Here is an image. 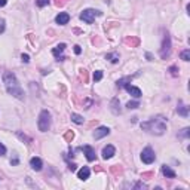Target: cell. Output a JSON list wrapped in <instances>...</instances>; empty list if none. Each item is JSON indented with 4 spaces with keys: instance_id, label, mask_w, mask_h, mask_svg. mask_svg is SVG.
Masks as SVG:
<instances>
[{
    "instance_id": "cell-1",
    "label": "cell",
    "mask_w": 190,
    "mask_h": 190,
    "mask_svg": "<svg viewBox=\"0 0 190 190\" xmlns=\"http://www.w3.org/2000/svg\"><path fill=\"white\" fill-rule=\"evenodd\" d=\"M3 83L6 86V91L7 94H10L12 97L18 98V100H24V92L18 83V79L16 76L12 73V72H4L3 73Z\"/></svg>"
},
{
    "instance_id": "cell-2",
    "label": "cell",
    "mask_w": 190,
    "mask_h": 190,
    "mask_svg": "<svg viewBox=\"0 0 190 190\" xmlns=\"http://www.w3.org/2000/svg\"><path fill=\"white\" fill-rule=\"evenodd\" d=\"M141 129H144L150 134H154V135H163L166 131V119L160 114L154 116L150 120L141 123Z\"/></svg>"
},
{
    "instance_id": "cell-3",
    "label": "cell",
    "mask_w": 190,
    "mask_h": 190,
    "mask_svg": "<svg viewBox=\"0 0 190 190\" xmlns=\"http://www.w3.org/2000/svg\"><path fill=\"white\" fill-rule=\"evenodd\" d=\"M37 126H39V131H42V132L49 131V128H51V113L48 110H42L40 112Z\"/></svg>"
},
{
    "instance_id": "cell-4",
    "label": "cell",
    "mask_w": 190,
    "mask_h": 190,
    "mask_svg": "<svg viewBox=\"0 0 190 190\" xmlns=\"http://www.w3.org/2000/svg\"><path fill=\"white\" fill-rule=\"evenodd\" d=\"M169 55H171V37H169L168 33H165V34H163V39H162L160 58H162V60H166Z\"/></svg>"
},
{
    "instance_id": "cell-5",
    "label": "cell",
    "mask_w": 190,
    "mask_h": 190,
    "mask_svg": "<svg viewBox=\"0 0 190 190\" xmlns=\"http://www.w3.org/2000/svg\"><path fill=\"white\" fill-rule=\"evenodd\" d=\"M100 15H101L100 10H95V9H85V10L80 13V19H82L83 22H86V24H92L94 19H95L97 16H100Z\"/></svg>"
},
{
    "instance_id": "cell-6",
    "label": "cell",
    "mask_w": 190,
    "mask_h": 190,
    "mask_svg": "<svg viewBox=\"0 0 190 190\" xmlns=\"http://www.w3.org/2000/svg\"><path fill=\"white\" fill-rule=\"evenodd\" d=\"M154 159H156V154L153 152L152 147H146L143 152H141V160L144 162V163H153L154 162Z\"/></svg>"
},
{
    "instance_id": "cell-7",
    "label": "cell",
    "mask_w": 190,
    "mask_h": 190,
    "mask_svg": "<svg viewBox=\"0 0 190 190\" xmlns=\"http://www.w3.org/2000/svg\"><path fill=\"white\" fill-rule=\"evenodd\" d=\"M66 51V43H60V45H57L54 49H52V54H54V57L58 60V61H64L66 60V57H63L61 54Z\"/></svg>"
},
{
    "instance_id": "cell-8",
    "label": "cell",
    "mask_w": 190,
    "mask_h": 190,
    "mask_svg": "<svg viewBox=\"0 0 190 190\" xmlns=\"http://www.w3.org/2000/svg\"><path fill=\"white\" fill-rule=\"evenodd\" d=\"M109 134H110V129H109L107 126H100V128L95 129L94 138H95V140H101L103 137H106V135H109Z\"/></svg>"
},
{
    "instance_id": "cell-9",
    "label": "cell",
    "mask_w": 190,
    "mask_h": 190,
    "mask_svg": "<svg viewBox=\"0 0 190 190\" xmlns=\"http://www.w3.org/2000/svg\"><path fill=\"white\" fill-rule=\"evenodd\" d=\"M126 91H128V94H131L134 98H140L143 94H141V89L140 88H135V86H132V85H129V83H126L125 86H123Z\"/></svg>"
},
{
    "instance_id": "cell-10",
    "label": "cell",
    "mask_w": 190,
    "mask_h": 190,
    "mask_svg": "<svg viewBox=\"0 0 190 190\" xmlns=\"http://www.w3.org/2000/svg\"><path fill=\"white\" fill-rule=\"evenodd\" d=\"M116 153V149H114V146H112V144H109V146H106L104 149H103V152H101V154H103V159H112L113 157V154Z\"/></svg>"
},
{
    "instance_id": "cell-11",
    "label": "cell",
    "mask_w": 190,
    "mask_h": 190,
    "mask_svg": "<svg viewBox=\"0 0 190 190\" xmlns=\"http://www.w3.org/2000/svg\"><path fill=\"white\" fill-rule=\"evenodd\" d=\"M55 21H57V24H60V25H66V24H69V21H70V15L66 13V12H60V13L57 15Z\"/></svg>"
},
{
    "instance_id": "cell-12",
    "label": "cell",
    "mask_w": 190,
    "mask_h": 190,
    "mask_svg": "<svg viewBox=\"0 0 190 190\" xmlns=\"http://www.w3.org/2000/svg\"><path fill=\"white\" fill-rule=\"evenodd\" d=\"M80 150H83V152H85V154H86V159H88L89 162L95 160V150H94L91 146H83V147H80Z\"/></svg>"
},
{
    "instance_id": "cell-13",
    "label": "cell",
    "mask_w": 190,
    "mask_h": 190,
    "mask_svg": "<svg viewBox=\"0 0 190 190\" xmlns=\"http://www.w3.org/2000/svg\"><path fill=\"white\" fill-rule=\"evenodd\" d=\"M89 174H91V169H89L88 166H83L82 169H79V172H77V178L82 180V181H85V180L89 178Z\"/></svg>"
},
{
    "instance_id": "cell-14",
    "label": "cell",
    "mask_w": 190,
    "mask_h": 190,
    "mask_svg": "<svg viewBox=\"0 0 190 190\" xmlns=\"http://www.w3.org/2000/svg\"><path fill=\"white\" fill-rule=\"evenodd\" d=\"M177 113L183 117H187L189 116V107L183 103V101H178V107H177Z\"/></svg>"
},
{
    "instance_id": "cell-15",
    "label": "cell",
    "mask_w": 190,
    "mask_h": 190,
    "mask_svg": "<svg viewBox=\"0 0 190 190\" xmlns=\"http://www.w3.org/2000/svg\"><path fill=\"white\" fill-rule=\"evenodd\" d=\"M123 42H125V45H126V46H129V48H137V46L140 45V39L134 37V36H131V37H129V36H128V37H125Z\"/></svg>"
},
{
    "instance_id": "cell-16",
    "label": "cell",
    "mask_w": 190,
    "mask_h": 190,
    "mask_svg": "<svg viewBox=\"0 0 190 190\" xmlns=\"http://www.w3.org/2000/svg\"><path fill=\"white\" fill-rule=\"evenodd\" d=\"M30 166H31L34 171H40L42 166H43V162H42L40 157H31V160H30Z\"/></svg>"
},
{
    "instance_id": "cell-17",
    "label": "cell",
    "mask_w": 190,
    "mask_h": 190,
    "mask_svg": "<svg viewBox=\"0 0 190 190\" xmlns=\"http://www.w3.org/2000/svg\"><path fill=\"white\" fill-rule=\"evenodd\" d=\"M110 107H112V112L113 114H120L122 113V110H120V103H119V98H113L112 100V103H110Z\"/></svg>"
},
{
    "instance_id": "cell-18",
    "label": "cell",
    "mask_w": 190,
    "mask_h": 190,
    "mask_svg": "<svg viewBox=\"0 0 190 190\" xmlns=\"http://www.w3.org/2000/svg\"><path fill=\"white\" fill-rule=\"evenodd\" d=\"M162 174L166 177V178H175L177 175H175V172L171 169V166H168V165H162Z\"/></svg>"
},
{
    "instance_id": "cell-19",
    "label": "cell",
    "mask_w": 190,
    "mask_h": 190,
    "mask_svg": "<svg viewBox=\"0 0 190 190\" xmlns=\"http://www.w3.org/2000/svg\"><path fill=\"white\" fill-rule=\"evenodd\" d=\"M119 54L117 52H113V54H107L106 55V60H109L110 63H113V64H116V63H119Z\"/></svg>"
},
{
    "instance_id": "cell-20",
    "label": "cell",
    "mask_w": 190,
    "mask_h": 190,
    "mask_svg": "<svg viewBox=\"0 0 190 190\" xmlns=\"http://www.w3.org/2000/svg\"><path fill=\"white\" fill-rule=\"evenodd\" d=\"M110 172H112L113 175H120V174L123 172V168H122L120 165H113V166L110 168Z\"/></svg>"
},
{
    "instance_id": "cell-21",
    "label": "cell",
    "mask_w": 190,
    "mask_h": 190,
    "mask_svg": "<svg viewBox=\"0 0 190 190\" xmlns=\"http://www.w3.org/2000/svg\"><path fill=\"white\" fill-rule=\"evenodd\" d=\"M131 79H132L131 76L123 77V79H119V80H117V88H119V89H120V88H123V86H125L128 82H131Z\"/></svg>"
},
{
    "instance_id": "cell-22",
    "label": "cell",
    "mask_w": 190,
    "mask_h": 190,
    "mask_svg": "<svg viewBox=\"0 0 190 190\" xmlns=\"http://www.w3.org/2000/svg\"><path fill=\"white\" fill-rule=\"evenodd\" d=\"M72 122H75L77 125H82V123H83V117H82L80 114L72 113Z\"/></svg>"
},
{
    "instance_id": "cell-23",
    "label": "cell",
    "mask_w": 190,
    "mask_h": 190,
    "mask_svg": "<svg viewBox=\"0 0 190 190\" xmlns=\"http://www.w3.org/2000/svg\"><path fill=\"white\" fill-rule=\"evenodd\" d=\"M73 138H75V132H73V131H67V132L64 134V140H66L67 143H72Z\"/></svg>"
},
{
    "instance_id": "cell-24",
    "label": "cell",
    "mask_w": 190,
    "mask_h": 190,
    "mask_svg": "<svg viewBox=\"0 0 190 190\" xmlns=\"http://www.w3.org/2000/svg\"><path fill=\"white\" fill-rule=\"evenodd\" d=\"M181 60L183 61H190V49H186L181 52Z\"/></svg>"
},
{
    "instance_id": "cell-25",
    "label": "cell",
    "mask_w": 190,
    "mask_h": 190,
    "mask_svg": "<svg viewBox=\"0 0 190 190\" xmlns=\"http://www.w3.org/2000/svg\"><path fill=\"white\" fill-rule=\"evenodd\" d=\"M16 135H18V137H19V138L22 140V141H27V143H31V138H30V137H27L25 134H22L21 131H18V132H16Z\"/></svg>"
},
{
    "instance_id": "cell-26",
    "label": "cell",
    "mask_w": 190,
    "mask_h": 190,
    "mask_svg": "<svg viewBox=\"0 0 190 190\" xmlns=\"http://www.w3.org/2000/svg\"><path fill=\"white\" fill-rule=\"evenodd\" d=\"M178 72H180V70H178L177 66H171V67H169V73H171V76L177 77L178 76Z\"/></svg>"
},
{
    "instance_id": "cell-27",
    "label": "cell",
    "mask_w": 190,
    "mask_h": 190,
    "mask_svg": "<svg viewBox=\"0 0 190 190\" xmlns=\"http://www.w3.org/2000/svg\"><path fill=\"white\" fill-rule=\"evenodd\" d=\"M126 107H128L129 110H131V109H138V107H140V103H138V101H129V103L126 104Z\"/></svg>"
},
{
    "instance_id": "cell-28",
    "label": "cell",
    "mask_w": 190,
    "mask_h": 190,
    "mask_svg": "<svg viewBox=\"0 0 190 190\" xmlns=\"http://www.w3.org/2000/svg\"><path fill=\"white\" fill-rule=\"evenodd\" d=\"M80 79L83 80V83H88V72H86L85 69L80 70Z\"/></svg>"
},
{
    "instance_id": "cell-29",
    "label": "cell",
    "mask_w": 190,
    "mask_h": 190,
    "mask_svg": "<svg viewBox=\"0 0 190 190\" xmlns=\"http://www.w3.org/2000/svg\"><path fill=\"white\" fill-rule=\"evenodd\" d=\"M101 79H103V72H101V70H97V72L94 73V80H95V82H100Z\"/></svg>"
},
{
    "instance_id": "cell-30",
    "label": "cell",
    "mask_w": 190,
    "mask_h": 190,
    "mask_svg": "<svg viewBox=\"0 0 190 190\" xmlns=\"http://www.w3.org/2000/svg\"><path fill=\"white\" fill-rule=\"evenodd\" d=\"M189 132H190L189 128H184V129L178 134V137H180V138H187V137H189Z\"/></svg>"
},
{
    "instance_id": "cell-31",
    "label": "cell",
    "mask_w": 190,
    "mask_h": 190,
    "mask_svg": "<svg viewBox=\"0 0 190 190\" xmlns=\"http://www.w3.org/2000/svg\"><path fill=\"white\" fill-rule=\"evenodd\" d=\"M134 189H147V184H144L143 181H138L134 184Z\"/></svg>"
},
{
    "instance_id": "cell-32",
    "label": "cell",
    "mask_w": 190,
    "mask_h": 190,
    "mask_svg": "<svg viewBox=\"0 0 190 190\" xmlns=\"http://www.w3.org/2000/svg\"><path fill=\"white\" fill-rule=\"evenodd\" d=\"M49 3V0H36V4H37L39 7H43V6H46Z\"/></svg>"
},
{
    "instance_id": "cell-33",
    "label": "cell",
    "mask_w": 190,
    "mask_h": 190,
    "mask_svg": "<svg viewBox=\"0 0 190 190\" xmlns=\"http://www.w3.org/2000/svg\"><path fill=\"white\" fill-rule=\"evenodd\" d=\"M67 1H69V0H55V6L61 7V6H64V4H66Z\"/></svg>"
},
{
    "instance_id": "cell-34",
    "label": "cell",
    "mask_w": 190,
    "mask_h": 190,
    "mask_svg": "<svg viewBox=\"0 0 190 190\" xmlns=\"http://www.w3.org/2000/svg\"><path fill=\"white\" fill-rule=\"evenodd\" d=\"M4 27H6V21L3 18H0V33L4 31Z\"/></svg>"
},
{
    "instance_id": "cell-35",
    "label": "cell",
    "mask_w": 190,
    "mask_h": 190,
    "mask_svg": "<svg viewBox=\"0 0 190 190\" xmlns=\"http://www.w3.org/2000/svg\"><path fill=\"white\" fill-rule=\"evenodd\" d=\"M21 60H22V63H25V64L30 63V57H28L27 54H22V55H21Z\"/></svg>"
},
{
    "instance_id": "cell-36",
    "label": "cell",
    "mask_w": 190,
    "mask_h": 190,
    "mask_svg": "<svg viewBox=\"0 0 190 190\" xmlns=\"http://www.w3.org/2000/svg\"><path fill=\"white\" fill-rule=\"evenodd\" d=\"M3 154H6V147L0 143V156H3Z\"/></svg>"
},
{
    "instance_id": "cell-37",
    "label": "cell",
    "mask_w": 190,
    "mask_h": 190,
    "mask_svg": "<svg viewBox=\"0 0 190 190\" xmlns=\"http://www.w3.org/2000/svg\"><path fill=\"white\" fill-rule=\"evenodd\" d=\"M75 54H76V55H80V54H82V49H80V46H79V45L75 46Z\"/></svg>"
},
{
    "instance_id": "cell-38",
    "label": "cell",
    "mask_w": 190,
    "mask_h": 190,
    "mask_svg": "<svg viewBox=\"0 0 190 190\" xmlns=\"http://www.w3.org/2000/svg\"><path fill=\"white\" fill-rule=\"evenodd\" d=\"M69 169H70L72 172H75V171H76V165H75V163H70V162H69Z\"/></svg>"
},
{
    "instance_id": "cell-39",
    "label": "cell",
    "mask_w": 190,
    "mask_h": 190,
    "mask_svg": "<svg viewBox=\"0 0 190 190\" xmlns=\"http://www.w3.org/2000/svg\"><path fill=\"white\" fill-rule=\"evenodd\" d=\"M141 177H143V178H147V177H153V172H143V174H141Z\"/></svg>"
},
{
    "instance_id": "cell-40",
    "label": "cell",
    "mask_w": 190,
    "mask_h": 190,
    "mask_svg": "<svg viewBox=\"0 0 190 190\" xmlns=\"http://www.w3.org/2000/svg\"><path fill=\"white\" fill-rule=\"evenodd\" d=\"M10 165H18V157L16 156L13 159H10Z\"/></svg>"
},
{
    "instance_id": "cell-41",
    "label": "cell",
    "mask_w": 190,
    "mask_h": 190,
    "mask_svg": "<svg viewBox=\"0 0 190 190\" xmlns=\"http://www.w3.org/2000/svg\"><path fill=\"white\" fill-rule=\"evenodd\" d=\"M6 3H7V0H0V7L6 6Z\"/></svg>"
}]
</instances>
